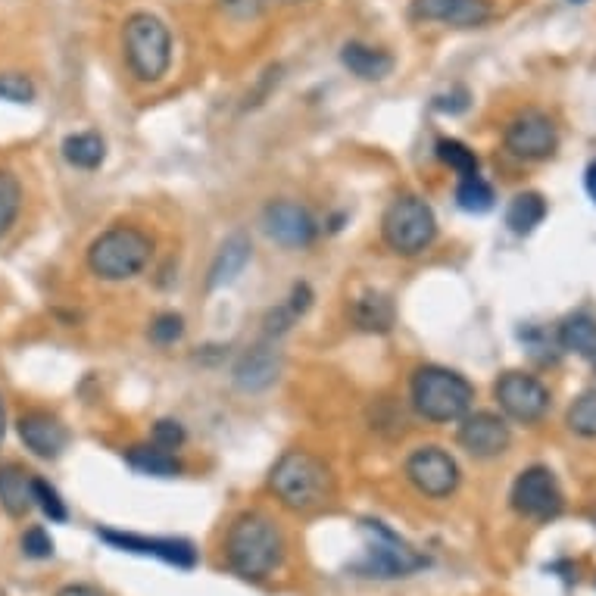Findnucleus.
Returning <instances> with one entry per match:
<instances>
[{
  "instance_id": "f257e3e1",
  "label": "nucleus",
  "mask_w": 596,
  "mask_h": 596,
  "mask_svg": "<svg viewBox=\"0 0 596 596\" xmlns=\"http://www.w3.org/2000/svg\"><path fill=\"white\" fill-rule=\"evenodd\" d=\"M225 562L244 581H266L284 562V534L266 512H241L225 534Z\"/></svg>"
},
{
  "instance_id": "f03ea898",
  "label": "nucleus",
  "mask_w": 596,
  "mask_h": 596,
  "mask_svg": "<svg viewBox=\"0 0 596 596\" xmlns=\"http://www.w3.org/2000/svg\"><path fill=\"white\" fill-rule=\"evenodd\" d=\"M269 490L284 509L313 512L334 497V475L316 453L284 450L269 472Z\"/></svg>"
},
{
  "instance_id": "7ed1b4c3",
  "label": "nucleus",
  "mask_w": 596,
  "mask_h": 596,
  "mask_svg": "<svg viewBox=\"0 0 596 596\" xmlns=\"http://www.w3.org/2000/svg\"><path fill=\"white\" fill-rule=\"evenodd\" d=\"M409 400L425 422L450 425L459 422L465 412H472L475 387L469 378L447 366H419L409 381Z\"/></svg>"
},
{
  "instance_id": "20e7f679",
  "label": "nucleus",
  "mask_w": 596,
  "mask_h": 596,
  "mask_svg": "<svg viewBox=\"0 0 596 596\" xmlns=\"http://www.w3.org/2000/svg\"><path fill=\"white\" fill-rule=\"evenodd\" d=\"M122 50L125 66L141 85H157L172 66V35L160 16L147 10L132 13L122 22Z\"/></svg>"
},
{
  "instance_id": "39448f33",
  "label": "nucleus",
  "mask_w": 596,
  "mask_h": 596,
  "mask_svg": "<svg viewBox=\"0 0 596 596\" xmlns=\"http://www.w3.org/2000/svg\"><path fill=\"white\" fill-rule=\"evenodd\" d=\"M153 238L135 225H116L97 235L85 253L91 275L100 281H128L150 266Z\"/></svg>"
},
{
  "instance_id": "423d86ee",
  "label": "nucleus",
  "mask_w": 596,
  "mask_h": 596,
  "mask_svg": "<svg viewBox=\"0 0 596 596\" xmlns=\"http://www.w3.org/2000/svg\"><path fill=\"white\" fill-rule=\"evenodd\" d=\"M381 238L397 256H419L437 238L434 210L419 194H400L381 216Z\"/></svg>"
},
{
  "instance_id": "0eeeda50",
  "label": "nucleus",
  "mask_w": 596,
  "mask_h": 596,
  "mask_svg": "<svg viewBox=\"0 0 596 596\" xmlns=\"http://www.w3.org/2000/svg\"><path fill=\"white\" fill-rule=\"evenodd\" d=\"M369 543H366V559L353 565V572L362 578H378V581H394V578H409L422 572L428 559L416 553L409 543L394 534L384 522H362Z\"/></svg>"
},
{
  "instance_id": "6e6552de",
  "label": "nucleus",
  "mask_w": 596,
  "mask_h": 596,
  "mask_svg": "<svg viewBox=\"0 0 596 596\" xmlns=\"http://www.w3.org/2000/svg\"><path fill=\"white\" fill-rule=\"evenodd\" d=\"M509 506L522 518L547 525L562 515L565 497H562V487H559L556 475L547 469V465H531V469L518 472V478L512 481Z\"/></svg>"
},
{
  "instance_id": "1a4fd4ad",
  "label": "nucleus",
  "mask_w": 596,
  "mask_h": 596,
  "mask_svg": "<svg viewBox=\"0 0 596 596\" xmlns=\"http://www.w3.org/2000/svg\"><path fill=\"white\" fill-rule=\"evenodd\" d=\"M494 397L503 416L518 425H537L550 412V391L528 372H503L494 384Z\"/></svg>"
},
{
  "instance_id": "9d476101",
  "label": "nucleus",
  "mask_w": 596,
  "mask_h": 596,
  "mask_svg": "<svg viewBox=\"0 0 596 596\" xmlns=\"http://www.w3.org/2000/svg\"><path fill=\"white\" fill-rule=\"evenodd\" d=\"M406 481L428 500H447L459 487V462L444 447H419L412 450L403 465Z\"/></svg>"
},
{
  "instance_id": "9b49d317",
  "label": "nucleus",
  "mask_w": 596,
  "mask_h": 596,
  "mask_svg": "<svg viewBox=\"0 0 596 596\" xmlns=\"http://www.w3.org/2000/svg\"><path fill=\"white\" fill-rule=\"evenodd\" d=\"M506 150L515 160H528V163H540L550 160L556 147H559V135L556 125L547 113L540 110H522L518 116L509 119L506 135H503Z\"/></svg>"
},
{
  "instance_id": "f8f14e48",
  "label": "nucleus",
  "mask_w": 596,
  "mask_h": 596,
  "mask_svg": "<svg viewBox=\"0 0 596 596\" xmlns=\"http://www.w3.org/2000/svg\"><path fill=\"white\" fill-rule=\"evenodd\" d=\"M97 537L103 543H110L113 550L122 553H135V556H153L166 565H175L181 572H191L197 565V550L191 540L181 537H144V534H132V531H113V528H97Z\"/></svg>"
},
{
  "instance_id": "ddd939ff",
  "label": "nucleus",
  "mask_w": 596,
  "mask_h": 596,
  "mask_svg": "<svg viewBox=\"0 0 596 596\" xmlns=\"http://www.w3.org/2000/svg\"><path fill=\"white\" fill-rule=\"evenodd\" d=\"M456 440H459V447L475 459H497L506 453L512 434H509V425L503 416L481 409V412H465L459 419Z\"/></svg>"
},
{
  "instance_id": "4468645a",
  "label": "nucleus",
  "mask_w": 596,
  "mask_h": 596,
  "mask_svg": "<svg viewBox=\"0 0 596 596\" xmlns=\"http://www.w3.org/2000/svg\"><path fill=\"white\" fill-rule=\"evenodd\" d=\"M263 228L275 244L291 247V250L309 247L316 241V231H319L313 213L297 200H272L263 210Z\"/></svg>"
},
{
  "instance_id": "2eb2a0df",
  "label": "nucleus",
  "mask_w": 596,
  "mask_h": 596,
  "mask_svg": "<svg viewBox=\"0 0 596 596\" xmlns=\"http://www.w3.org/2000/svg\"><path fill=\"white\" fill-rule=\"evenodd\" d=\"M409 16L416 22H444L453 29H481L494 16L490 0H412Z\"/></svg>"
},
{
  "instance_id": "dca6fc26",
  "label": "nucleus",
  "mask_w": 596,
  "mask_h": 596,
  "mask_svg": "<svg viewBox=\"0 0 596 596\" xmlns=\"http://www.w3.org/2000/svg\"><path fill=\"white\" fill-rule=\"evenodd\" d=\"M16 431L22 437L25 450L35 453L38 459H60V453L69 444L66 425L57 416H50V412H41V409L22 412L16 419Z\"/></svg>"
},
{
  "instance_id": "f3484780",
  "label": "nucleus",
  "mask_w": 596,
  "mask_h": 596,
  "mask_svg": "<svg viewBox=\"0 0 596 596\" xmlns=\"http://www.w3.org/2000/svg\"><path fill=\"white\" fill-rule=\"evenodd\" d=\"M281 375V353L272 344H253L250 350L241 353V359L235 362V384L247 394H259L269 391V387L278 381Z\"/></svg>"
},
{
  "instance_id": "a211bd4d",
  "label": "nucleus",
  "mask_w": 596,
  "mask_h": 596,
  "mask_svg": "<svg viewBox=\"0 0 596 596\" xmlns=\"http://www.w3.org/2000/svg\"><path fill=\"white\" fill-rule=\"evenodd\" d=\"M250 256H253V244L247 235H231L222 241V247L216 250L213 256V263H210V275H206V288L210 291H219L225 288V284L235 281L244 266L250 263Z\"/></svg>"
},
{
  "instance_id": "6ab92c4d",
  "label": "nucleus",
  "mask_w": 596,
  "mask_h": 596,
  "mask_svg": "<svg viewBox=\"0 0 596 596\" xmlns=\"http://www.w3.org/2000/svg\"><path fill=\"white\" fill-rule=\"evenodd\" d=\"M341 63L362 82H381L394 72V57L387 50H378L372 44L362 41H350L341 50Z\"/></svg>"
},
{
  "instance_id": "aec40b11",
  "label": "nucleus",
  "mask_w": 596,
  "mask_h": 596,
  "mask_svg": "<svg viewBox=\"0 0 596 596\" xmlns=\"http://www.w3.org/2000/svg\"><path fill=\"white\" fill-rule=\"evenodd\" d=\"M32 472L22 469L19 462H4L0 465V506L10 518H22L35 506L32 500Z\"/></svg>"
},
{
  "instance_id": "412c9836",
  "label": "nucleus",
  "mask_w": 596,
  "mask_h": 596,
  "mask_svg": "<svg viewBox=\"0 0 596 596\" xmlns=\"http://www.w3.org/2000/svg\"><path fill=\"white\" fill-rule=\"evenodd\" d=\"M350 319L359 331H369V334H387L397 322V309L391 303L387 294L378 291H366L359 294L350 306Z\"/></svg>"
},
{
  "instance_id": "4be33fe9",
  "label": "nucleus",
  "mask_w": 596,
  "mask_h": 596,
  "mask_svg": "<svg viewBox=\"0 0 596 596\" xmlns=\"http://www.w3.org/2000/svg\"><path fill=\"white\" fill-rule=\"evenodd\" d=\"M125 462L132 465L141 475H153V478H175L181 475V462L175 459V453L157 447V444H135L125 450Z\"/></svg>"
},
{
  "instance_id": "5701e85b",
  "label": "nucleus",
  "mask_w": 596,
  "mask_h": 596,
  "mask_svg": "<svg viewBox=\"0 0 596 596\" xmlns=\"http://www.w3.org/2000/svg\"><path fill=\"white\" fill-rule=\"evenodd\" d=\"M547 219V200H543L537 191H522L509 200L506 210V225L515 235H531V231Z\"/></svg>"
},
{
  "instance_id": "b1692460",
  "label": "nucleus",
  "mask_w": 596,
  "mask_h": 596,
  "mask_svg": "<svg viewBox=\"0 0 596 596\" xmlns=\"http://www.w3.org/2000/svg\"><path fill=\"white\" fill-rule=\"evenodd\" d=\"M559 347L584 359H596V319L584 313L568 316L559 325Z\"/></svg>"
},
{
  "instance_id": "393cba45",
  "label": "nucleus",
  "mask_w": 596,
  "mask_h": 596,
  "mask_svg": "<svg viewBox=\"0 0 596 596\" xmlns=\"http://www.w3.org/2000/svg\"><path fill=\"white\" fill-rule=\"evenodd\" d=\"M63 157L75 169H97L107 157V141L97 132H75L63 141Z\"/></svg>"
},
{
  "instance_id": "a878e982",
  "label": "nucleus",
  "mask_w": 596,
  "mask_h": 596,
  "mask_svg": "<svg viewBox=\"0 0 596 596\" xmlns=\"http://www.w3.org/2000/svg\"><path fill=\"white\" fill-rule=\"evenodd\" d=\"M494 188L487 185V181L481 175H469V178H462L459 181V188H456V203H459V210L465 213H487V210H494Z\"/></svg>"
},
{
  "instance_id": "bb28decb",
  "label": "nucleus",
  "mask_w": 596,
  "mask_h": 596,
  "mask_svg": "<svg viewBox=\"0 0 596 596\" xmlns=\"http://www.w3.org/2000/svg\"><path fill=\"white\" fill-rule=\"evenodd\" d=\"M19 213H22V181L10 169H0V238L16 225Z\"/></svg>"
},
{
  "instance_id": "cd10ccee",
  "label": "nucleus",
  "mask_w": 596,
  "mask_h": 596,
  "mask_svg": "<svg viewBox=\"0 0 596 596\" xmlns=\"http://www.w3.org/2000/svg\"><path fill=\"white\" fill-rule=\"evenodd\" d=\"M437 160L450 166L459 178H469V175H478L481 163L475 157V150L472 147H465L462 141L456 138H440L437 141Z\"/></svg>"
},
{
  "instance_id": "c85d7f7f",
  "label": "nucleus",
  "mask_w": 596,
  "mask_h": 596,
  "mask_svg": "<svg viewBox=\"0 0 596 596\" xmlns=\"http://www.w3.org/2000/svg\"><path fill=\"white\" fill-rule=\"evenodd\" d=\"M565 425L572 428L578 437L593 440L596 437V387L593 391H584L565 412Z\"/></svg>"
},
{
  "instance_id": "c756f323",
  "label": "nucleus",
  "mask_w": 596,
  "mask_h": 596,
  "mask_svg": "<svg viewBox=\"0 0 596 596\" xmlns=\"http://www.w3.org/2000/svg\"><path fill=\"white\" fill-rule=\"evenodd\" d=\"M32 500H35V506L44 512V518H50V522H66L69 518V509H66V503L60 500V494H57V487L54 484H47L44 478H32Z\"/></svg>"
},
{
  "instance_id": "7c9ffc66",
  "label": "nucleus",
  "mask_w": 596,
  "mask_h": 596,
  "mask_svg": "<svg viewBox=\"0 0 596 596\" xmlns=\"http://www.w3.org/2000/svg\"><path fill=\"white\" fill-rule=\"evenodd\" d=\"M0 100L32 103L35 100V85H32L29 75H22V72H0Z\"/></svg>"
},
{
  "instance_id": "2f4dec72",
  "label": "nucleus",
  "mask_w": 596,
  "mask_h": 596,
  "mask_svg": "<svg viewBox=\"0 0 596 596\" xmlns=\"http://www.w3.org/2000/svg\"><path fill=\"white\" fill-rule=\"evenodd\" d=\"M216 7L231 22H253L266 13L269 0H216Z\"/></svg>"
},
{
  "instance_id": "473e14b6",
  "label": "nucleus",
  "mask_w": 596,
  "mask_h": 596,
  "mask_svg": "<svg viewBox=\"0 0 596 596\" xmlns=\"http://www.w3.org/2000/svg\"><path fill=\"white\" fill-rule=\"evenodd\" d=\"M181 334H185V319H181L178 313H163L150 322V341L153 344L169 347V344L181 341Z\"/></svg>"
},
{
  "instance_id": "72a5a7b5",
  "label": "nucleus",
  "mask_w": 596,
  "mask_h": 596,
  "mask_svg": "<svg viewBox=\"0 0 596 596\" xmlns=\"http://www.w3.org/2000/svg\"><path fill=\"white\" fill-rule=\"evenodd\" d=\"M19 547L29 559H50V556H54V537H50L41 525H32L29 531L22 534Z\"/></svg>"
},
{
  "instance_id": "f704fd0d",
  "label": "nucleus",
  "mask_w": 596,
  "mask_h": 596,
  "mask_svg": "<svg viewBox=\"0 0 596 596\" xmlns=\"http://www.w3.org/2000/svg\"><path fill=\"white\" fill-rule=\"evenodd\" d=\"M185 428H181V422L175 419H160L157 425H153V434H150V444H157L169 453H175L181 444H185Z\"/></svg>"
},
{
  "instance_id": "c9c22d12",
  "label": "nucleus",
  "mask_w": 596,
  "mask_h": 596,
  "mask_svg": "<svg viewBox=\"0 0 596 596\" xmlns=\"http://www.w3.org/2000/svg\"><path fill=\"white\" fill-rule=\"evenodd\" d=\"M294 322H297V313L288 303L275 306V309H269V313H266V334H269V338H281V334L291 331Z\"/></svg>"
},
{
  "instance_id": "e433bc0d",
  "label": "nucleus",
  "mask_w": 596,
  "mask_h": 596,
  "mask_svg": "<svg viewBox=\"0 0 596 596\" xmlns=\"http://www.w3.org/2000/svg\"><path fill=\"white\" fill-rule=\"evenodd\" d=\"M309 303H313V291H309V284H294V294H291V309L297 316H303L306 309H309Z\"/></svg>"
},
{
  "instance_id": "4c0bfd02",
  "label": "nucleus",
  "mask_w": 596,
  "mask_h": 596,
  "mask_svg": "<svg viewBox=\"0 0 596 596\" xmlns=\"http://www.w3.org/2000/svg\"><path fill=\"white\" fill-rule=\"evenodd\" d=\"M57 596H103V593L88 587V584H66V587L57 590Z\"/></svg>"
},
{
  "instance_id": "58836bf2",
  "label": "nucleus",
  "mask_w": 596,
  "mask_h": 596,
  "mask_svg": "<svg viewBox=\"0 0 596 596\" xmlns=\"http://www.w3.org/2000/svg\"><path fill=\"white\" fill-rule=\"evenodd\" d=\"M584 188H587V194H590V200L596 203V160L587 166V172H584Z\"/></svg>"
},
{
  "instance_id": "ea45409f",
  "label": "nucleus",
  "mask_w": 596,
  "mask_h": 596,
  "mask_svg": "<svg viewBox=\"0 0 596 596\" xmlns=\"http://www.w3.org/2000/svg\"><path fill=\"white\" fill-rule=\"evenodd\" d=\"M4 431H7V419H4V400H0V440H4Z\"/></svg>"
},
{
  "instance_id": "a19ab883",
  "label": "nucleus",
  "mask_w": 596,
  "mask_h": 596,
  "mask_svg": "<svg viewBox=\"0 0 596 596\" xmlns=\"http://www.w3.org/2000/svg\"><path fill=\"white\" fill-rule=\"evenodd\" d=\"M281 4H306V0H281Z\"/></svg>"
}]
</instances>
